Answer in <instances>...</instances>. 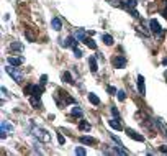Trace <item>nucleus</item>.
I'll use <instances>...</instances> for the list:
<instances>
[{"mask_svg": "<svg viewBox=\"0 0 167 156\" xmlns=\"http://www.w3.org/2000/svg\"><path fill=\"white\" fill-rule=\"evenodd\" d=\"M112 113H113V117H115V119H120V113H118L116 107H112Z\"/></svg>", "mask_w": 167, "mask_h": 156, "instance_id": "obj_29", "label": "nucleus"}, {"mask_svg": "<svg viewBox=\"0 0 167 156\" xmlns=\"http://www.w3.org/2000/svg\"><path fill=\"white\" fill-rule=\"evenodd\" d=\"M136 3H138V0H123V3H121V5L125 7L128 12H131V10H135Z\"/></svg>", "mask_w": 167, "mask_h": 156, "instance_id": "obj_9", "label": "nucleus"}, {"mask_svg": "<svg viewBox=\"0 0 167 156\" xmlns=\"http://www.w3.org/2000/svg\"><path fill=\"white\" fill-rule=\"evenodd\" d=\"M107 92L110 94V96H115V94H118V92H116V89H115V87H112V86H108V87H107Z\"/></svg>", "mask_w": 167, "mask_h": 156, "instance_id": "obj_28", "label": "nucleus"}, {"mask_svg": "<svg viewBox=\"0 0 167 156\" xmlns=\"http://www.w3.org/2000/svg\"><path fill=\"white\" fill-rule=\"evenodd\" d=\"M102 40H103V43H105V45H108V46H112V45H113V38L110 36V35H102Z\"/></svg>", "mask_w": 167, "mask_h": 156, "instance_id": "obj_22", "label": "nucleus"}, {"mask_svg": "<svg viewBox=\"0 0 167 156\" xmlns=\"http://www.w3.org/2000/svg\"><path fill=\"white\" fill-rule=\"evenodd\" d=\"M70 115H72V117H82L84 112H82V108H80L79 105H75V107H72V112H70Z\"/></svg>", "mask_w": 167, "mask_h": 156, "instance_id": "obj_17", "label": "nucleus"}, {"mask_svg": "<svg viewBox=\"0 0 167 156\" xmlns=\"http://www.w3.org/2000/svg\"><path fill=\"white\" fill-rule=\"evenodd\" d=\"M80 143H84V145H95L97 143V140L92 138V136H80Z\"/></svg>", "mask_w": 167, "mask_h": 156, "instance_id": "obj_13", "label": "nucleus"}, {"mask_svg": "<svg viewBox=\"0 0 167 156\" xmlns=\"http://www.w3.org/2000/svg\"><path fill=\"white\" fill-rule=\"evenodd\" d=\"M63 81L64 82H67V84H74V81H72V76H70V72H63Z\"/></svg>", "mask_w": 167, "mask_h": 156, "instance_id": "obj_19", "label": "nucleus"}, {"mask_svg": "<svg viewBox=\"0 0 167 156\" xmlns=\"http://www.w3.org/2000/svg\"><path fill=\"white\" fill-rule=\"evenodd\" d=\"M108 123H110V127H112V128H115V130H121V128H123L121 123L118 122V119H112V120H108Z\"/></svg>", "mask_w": 167, "mask_h": 156, "instance_id": "obj_16", "label": "nucleus"}, {"mask_svg": "<svg viewBox=\"0 0 167 156\" xmlns=\"http://www.w3.org/2000/svg\"><path fill=\"white\" fill-rule=\"evenodd\" d=\"M75 38H77V41H85L87 33H85V30H82V28H79V30L75 31Z\"/></svg>", "mask_w": 167, "mask_h": 156, "instance_id": "obj_14", "label": "nucleus"}, {"mask_svg": "<svg viewBox=\"0 0 167 156\" xmlns=\"http://www.w3.org/2000/svg\"><path fill=\"white\" fill-rule=\"evenodd\" d=\"M165 3H167V0H165ZM162 15H165V17H167V8H165L164 12H162Z\"/></svg>", "mask_w": 167, "mask_h": 156, "instance_id": "obj_33", "label": "nucleus"}, {"mask_svg": "<svg viewBox=\"0 0 167 156\" xmlns=\"http://www.w3.org/2000/svg\"><path fill=\"white\" fill-rule=\"evenodd\" d=\"M149 26H151V31L154 33V35H157V36H162V28H161V25H159V21L157 20H154V18H152V20H149Z\"/></svg>", "mask_w": 167, "mask_h": 156, "instance_id": "obj_4", "label": "nucleus"}, {"mask_svg": "<svg viewBox=\"0 0 167 156\" xmlns=\"http://www.w3.org/2000/svg\"><path fill=\"white\" fill-rule=\"evenodd\" d=\"M84 43L87 45L90 49H97V45H95V41H93V40H90V38H85V41H84Z\"/></svg>", "mask_w": 167, "mask_h": 156, "instance_id": "obj_23", "label": "nucleus"}, {"mask_svg": "<svg viewBox=\"0 0 167 156\" xmlns=\"http://www.w3.org/2000/svg\"><path fill=\"white\" fill-rule=\"evenodd\" d=\"M112 64L118 69H123V68H126V58L125 56H115V58L112 59Z\"/></svg>", "mask_w": 167, "mask_h": 156, "instance_id": "obj_5", "label": "nucleus"}, {"mask_svg": "<svg viewBox=\"0 0 167 156\" xmlns=\"http://www.w3.org/2000/svg\"><path fill=\"white\" fill-rule=\"evenodd\" d=\"M33 135H35L40 141H43V143H49L51 141V135L47 133L44 128H40V127H35V128H33Z\"/></svg>", "mask_w": 167, "mask_h": 156, "instance_id": "obj_2", "label": "nucleus"}, {"mask_svg": "<svg viewBox=\"0 0 167 156\" xmlns=\"http://www.w3.org/2000/svg\"><path fill=\"white\" fill-rule=\"evenodd\" d=\"M164 64H167V59H164Z\"/></svg>", "mask_w": 167, "mask_h": 156, "instance_id": "obj_34", "label": "nucleus"}, {"mask_svg": "<svg viewBox=\"0 0 167 156\" xmlns=\"http://www.w3.org/2000/svg\"><path fill=\"white\" fill-rule=\"evenodd\" d=\"M159 150H161V153H165V154H167V146H165V145H162Z\"/></svg>", "mask_w": 167, "mask_h": 156, "instance_id": "obj_32", "label": "nucleus"}, {"mask_svg": "<svg viewBox=\"0 0 167 156\" xmlns=\"http://www.w3.org/2000/svg\"><path fill=\"white\" fill-rule=\"evenodd\" d=\"M23 63H25V59L21 56H10L8 58V64H12V66H21Z\"/></svg>", "mask_w": 167, "mask_h": 156, "instance_id": "obj_7", "label": "nucleus"}, {"mask_svg": "<svg viewBox=\"0 0 167 156\" xmlns=\"http://www.w3.org/2000/svg\"><path fill=\"white\" fill-rule=\"evenodd\" d=\"M74 153L80 154V156H85V154H87V151H85V148H82V146H77V148L74 150Z\"/></svg>", "mask_w": 167, "mask_h": 156, "instance_id": "obj_24", "label": "nucleus"}, {"mask_svg": "<svg viewBox=\"0 0 167 156\" xmlns=\"http://www.w3.org/2000/svg\"><path fill=\"white\" fill-rule=\"evenodd\" d=\"M58 141H59L61 145H64V143H66V138H64L63 135H58Z\"/></svg>", "mask_w": 167, "mask_h": 156, "instance_id": "obj_31", "label": "nucleus"}, {"mask_svg": "<svg viewBox=\"0 0 167 156\" xmlns=\"http://www.w3.org/2000/svg\"><path fill=\"white\" fill-rule=\"evenodd\" d=\"M10 49L20 51V49H21V43H17V41H15V43H12V45H10Z\"/></svg>", "mask_w": 167, "mask_h": 156, "instance_id": "obj_25", "label": "nucleus"}, {"mask_svg": "<svg viewBox=\"0 0 167 156\" xmlns=\"http://www.w3.org/2000/svg\"><path fill=\"white\" fill-rule=\"evenodd\" d=\"M51 26H52V30H56V31H59V30H61V28H63V21H61V20H59V18H58V17H56V18H52V20H51Z\"/></svg>", "mask_w": 167, "mask_h": 156, "instance_id": "obj_12", "label": "nucleus"}, {"mask_svg": "<svg viewBox=\"0 0 167 156\" xmlns=\"http://www.w3.org/2000/svg\"><path fill=\"white\" fill-rule=\"evenodd\" d=\"M89 66H90V71H92V72H97V59L93 58V56H90L89 58Z\"/></svg>", "mask_w": 167, "mask_h": 156, "instance_id": "obj_15", "label": "nucleus"}, {"mask_svg": "<svg viewBox=\"0 0 167 156\" xmlns=\"http://www.w3.org/2000/svg\"><path fill=\"white\" fill-rule=\"evenodd\" d=\"M164 76H165V77H167V71H165V72H164Z\"/></svg>", "mask_w": 167, "mask_h": 156, "instance_id": "obj_35", "label": "nucleus"}, {"mask_svg": "<svg viewBox=\"0 0 167 156\" xmlns=\"http://www.w3.org/2000/svg\"><path fill=\"white\" fill-rule=\"evenodd\" d=\"M126 135L130 136V138L136 140V141H144V136L139 135V133H138V131H135V130H131V128H126Z\"/></svg>", "mask_w": 167, "mask_h": 156, "instance_id": "obj_6", "label": "nucleus"}, {"mask_svg": "<svg viewBox=\"0 0 167 156\" xmlns=\"http://www.w3.org/2000/svg\"><path fill=\"white\" fill-rule=\"evenodd\" d=\"M89 102L93 103V105H100V99L95 94H89Z\"/></svg>", "mask_w": 167, "mask_h": 156, "instance_id": "obj_18", "label": "nucleus"}, {"mask_svg": "<svg viewBox=\"0 0 167 156\" xmlns=\"http://www.w3.org/2000/svg\"><path fill=\"white\" fill-rule=\"evenodd\" d=\"M46 82H47V76H41V81H40V84H41V86H44Z\"/></svg>", "mask_w": 167, "mask_h": 156, "instance_id": "obj_30", "label": "nucleus"}, {"mask_svg": "<svg viewBox=\"0 0 167 156\" xmlns=\"http://www.w3.org/2000/svg\"><path fill=\"white\" fill-rule=\"evenodd\" d=\"M5 71L12 76V79H13L17 84H21V82H23V72H21L20 69H17V66H12V64H10L8 68H5Z\"/></svg>", "mask_w": 167, "mask_h": 156, "instance_id": "obj_1", "label": "nucleus"}, {"mask_svg": "<svg viewBox=\"0 0 167 156\" xmlns=\"http://www.w3.org/2000/svg\"><path fill=\"white\" fill-rule=\"evenodd\" d=\"M72 49H74V56H75V58H82V51H80L77 46H74Z\"/></svg>", "mask_w": 167, "mask_h": 156, "instance_id": "obj_26", "label": "nucleus"}, {"mask_svg": "<svg viewBox=\"0 0 167 156\" xmlns=\"http://www.w3.org/2000/svg\"><path fill=\"white\" fill-rule=\"evenodd\" d=\"M125 99H126V92L125 91H118V100H125Z\"/></svg>", "mask_w": 167, "mask_h": 156, "instance_id": "obj_27", "label": "nucleus"}, {"mask_svg": "<svg viewBox=\"0 0 167 156\" xmlns=\"http://www.w3.org/2000/svg\"><path fill=\"white\" fill-rule=\"evenodd\" d=\"M7 133H13V125L8 123V122H2V125H0V138L5 140Z\"/></svg>", "mask_w": 167, "mask_h": 156, "instance_id": "obj_3", "label": "nucleus"}, {"mask_svg": "<svg viewBox=\"0 0 167 156\" xmlns=\"http://www.w3.org/2000/svg\"><path fill=\"white\" fill-rule=\"evenodd\" d=\"M138 92L141 94V96H144L146 94V86H144V77L139 74L138 76Z\"/></svg>", "mask_w": 167, "mask_h": 156, "instance_id": "obj_8", "label": "nucleus"}, {"mask_svg": "<svg viewBox=\"0 0 167 156\" xmlns=\"http://www.w3.org/2000/svg\"><path fill=\"white\" fill-rule=\"evenodd\" d=\"M75 43H77V38H75V36H69L66 41L63 40V43H61V46H64V48H69V46H72V48H74V46H75Z\"/></svg>", "mask_w": 167, "mask_h": 156, "instance_id": "obj_10", "label": "nucleus"}, {"mask_svg": "<svg viewBox=\"0 0 167 156\" xmlns=\"http://www.w3.org/2000/svg\"><path fill=\"white\" fill-rule=\"evenodd\" d=\"M79 130H82V131H89L90 130V123L89 122H85V120H82L79 123Z\"/></svg>", "mask_w": 167, "mask_h": 156, "instance_id": "obj_21", "label": "nucleus"}, {"mask_svg": "<svg viewBox=\"0 0 167 156\" xmlns=\"http://www.w3.org/2000/svg\"><path fill=\"white\" fill-rule=\"evenodd\" d=\"M154 125L159 127V130L164 131V136H167V125H165L164 120H162V119H154Z\"/></svg>", "mask_w": 167, "mask_h": 156, "instance_id": "obj_11", "label": "nucleus"}, {"mask_svg": "<svg viewBox=\"0 0 167 156\" xmlns=\"http://www.w3.org/2000/svg\"><path fill=\"white\" fill-rule=\"evenodd\" d=\"M30 102H31V105L35 107V108H43V107H41V102H40V99H38V97H33V96H31Z\"/></svg>", "mask_w": 167, "mask_h": 156, "instance_id": "obj_20", "label": "nucleus"}]
</instances>
